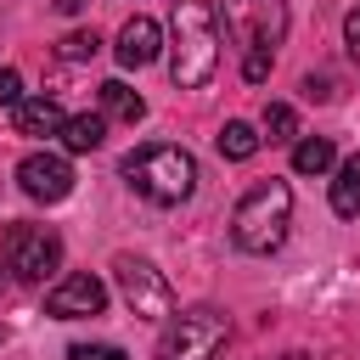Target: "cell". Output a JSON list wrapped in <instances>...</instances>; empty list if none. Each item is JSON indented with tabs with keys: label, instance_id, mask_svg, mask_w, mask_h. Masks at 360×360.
Returning a JSON list of instances; mask_svg holds the SVG:
<instances>
[{
	"label": "cell",
	"instance_id": "22",
	"mask_svg": "<svg viewBox=\"0 0 360 360\" xmlns=\"http://www.w3.org/2000/svg\"><path fill=\"white\" fill-rule=\"evenodd\" d=\"M343 45H349V56L360 62V6H354V11L343 17Z\"/></svg>",
	"mask_w": 360,
	"mask_h": 360
},
{
	"label": "cell",
	"instance_id": "12",
	"mask_svg": "<svg viewBox=\"0 0 360 360\" xmlns=\"http://www.w3.org/2000/svg\"><path fill=\"white\" fill-rule=\"evenodd\" d=\"M332 214L338 219H360V152H349L338 163V180H332Z\"/></svg>",
	"mask_w": 360,
	"mask_h": 360
},
{
	"label": "cell",
	"instance_id": "9",
	"mask_svg": "<svg viewBox=\"0 0 360 360\" xmlns=\"http://www.w3.org/2000/svg\"><path fill=\"white\" fill-rule=\"evenodd\" d=\"M17 186H22L34 202H62V197L73 191V169H68V158H56V152H28V158L17 163Z\"/></svg>",
	"mask_w": 360,
	"mask_h": 360
},
{
	"label": "cell",
	"instance_id": "21",
	"mask_svg": "<svg viewBox=\"0 0 360 360\" xmlns=\"http://www.w3.org/2000/svg\"><path fill=\"white\" fill-rule=\"evenodd\" d=\"M22 101V79H17V68H0V107H17Z\"/></svg>",
	"mask_w": 360,
	"mask_h": 360
},
{
	"label": "cell",
	"instance_id": "13",
	"mask_svg": "<svg viewBox=\"0 0 360 360\" xmlns=\"http://www.w3.org/2000/svg\"><path fill=\"white\" fill-rule=\"evenodd\" d=\"M107 141V112H73L62 124V146L68 152H96Z\"/></svg>",
	"mask_w": 360,
	"mask_h": 360
},
{
	"label": "cell",
	"instance_id": "19",
	"mask_svg": "<svg viewBox=\"0 0 360 360\" xmlns=\"http://www.w3.org/2000/svg\"><path fill=\"white\" fill-rule=\"evenodd\" d=\"M68 360H124V349L118 343H73Z\"/></svg>",
	"mask_w": 360,
	"mask_h": 360
},
{
	"label": "cell",
	"instance_id": "3",
	"mask_svg": "<svg viewBox=\"0 0 360 360\" xmlns=\"http://www.w3.org/2000/svg\"><path fill=\"white\" fill-rule=\"evenodd\" d=\"M287 225H292V186L287 180H259L231 208V242L242 253H276L287 242Z\"/></svg>",
	"mask_w": 360,
	"mask_h": 360
},
{
	"label": "cell",
	"instance_id": "7",
	"mask_svg": "<svg viewBox=\"0 0 360 360\" xmlns=\"http://www.w3.org/2000/svg\"><path fill=\"white\" fill-rule=\"evenodd\" d=\"M62 264V236L51 225H11L6 231V270L22 281H45Z\"/></svg>",
	"mask_w": 360,
	"mask_h": 360
},
{
	"label": "cell",
	"instance_id": "14",
	"mask_svg": "<svg viewBox=\"0 0 360 360\" xmlns=\"http://www.w3.org/2000/svg\"><path fill=\"white\" fill-rule=\"evenodd\" d=\"M101 112L118 118V124H141V118H146V101H141L124 79H107V84H101Z\"/></svg>",
	"mask_w": 360,
	"mask_h": 360
},
{
	"label": "cell",
	"instance_id": "8",
	"mask_svg": "<svg viewBox=\"0 0 360 360\" xmlns=\"http://www.w3.org/2000/svg\"><path fill=\"white\" fill-rule=\"evenodd\" d=\"M101 309H107V287L90 270H73L45 292V315L51 321H84V315H101Z\"/></svg>",
	"mask_w": 360,
	"mask_h": 360
},
{
	"label": "cell",
	"instance_id": "20",
	"mask_svg": "<svg viewBox=\"0 0 360 360\" xmlns=\"http://www.w3.org/2000/svg\"><path fill=\"white\" fill-rule=\"evenodd\" d=\"M242 79H248V84H264V79H270V51H248Z\"/></svg>",
	"mask_w": 360,
	"mask_h": 360
},
{
	"label": "cell",
	"instance_id": "23",
	"mask_svg": "<svg viewBox=\"0 0 360 360\" xmlns=\"http://www.w3.org/2000/svg\"><path fill=\"white\" fill-rule=\"evenodd\" d=\"M304 90H309L315 101H332V79H326V73H309V79H304Z\"/></svg>",
	"mask_w": 360,
	"mask_h": 360
},
{
	"label": "cell",
	"instance_id": "2",
	"mask_svg": "<svg viewBox=\"0 0 360 360\" xmlns=\"http://www.w3.org/2000/svg\"><path fill=\"white\" fill-rule=\"evenodd\" d=\"M118 174L129 180L135 197H146L158 208H174V202H186L197 191V158L186 146H174V141H152V146L129 152L118 163Z\"/></svg>",
	"mask_w": 360,
	"mask_h": 360
},
{
	"label": "cell",
	"instance_id": "16",
	"mask_svg": "<svg viewBox=\"0 0 360 360\" xmlns=\"http://www.w3.org/2000/svg\"><path fill=\"white\" fill-rule=\"evenodd\" d=\"M259 146H264V135H259L253 124H242V118H231V124L219 129V152H225V158H236V163H248Z\"/></svg>",
	"mask_w": 360,
	"mask_h": 360
},
{
	"label": "cell",
	"instance_id": "24",
	"mask_svg": "<svg viewBox=\"0 0 360 360\" xmlns=\"http://www.w3.org/2000/svg\"><path fill=\"white\" fill-rule=\"evenodd\" d=\"M84 6H90V0H56V11H62V17H73V11H84Z\"/></svg>",
	"mask_w": 360,
	"mask_h": 360
},
{
	"label": "cell",
	"instance_id": "4",
	"mask_svg": "<svg viewBox=\"0 0 360 360\" xmlns=\"http://www.w3.org/2000/svg\"><path fill=\"white\" fill-rule=\"evenodd\" d=\"M225 338H231V315L214 309V304H197V309L169 315V326L158 332L152 360H219Z\"/></svg>",
	"mask_w": 360,
	"mask_h": 360
},
{
	"label": "cell",
	"instance_id": "10",
	"mask_svg": "<svg viewBox=\"0 0 360 360\" xmlns=\"http://www.w3.org/2000/svg\"><path fill=\"white\" fill-rule=\"evenodd\" d=\"M158 51H163V28L152 17H129L118 28V62L124 68H146V62H158Z\"/></svg>",
	"mask_w": 360,
	"mask_h": 360
},
{
	"label": "cell",
	"instance_id": "17",
	"mask_svg": "<svg viewBox=\"0 0 360 360\" xmlns=\"http://www.w3.org/2000/svg\"><path fill=\"white\" fill-rule=\"evenodd\" d=\"M96 51H101V34L96 28H73V34L56 39V56L62 62H96Z\"/></svg>",
	"mask_w": 360,
	"mask_h": 360
},
{
	"label": "cell",
	"instance_id": "5",
	"mask_svg": "<svg viewBox=\"0 0 360 360\" xmlns=\"http://www.w3.org/2000/svg\"><path fill=\"white\" fill-rule=\"evenodd\" d=\"M112 276H118L124 304H129L141 321H163V315H174V287H169V276H163L152 259L118 253V259H112Z\"/></svg>",
	"mask_w": 360,
	"mask_h": 360
},
{
	"label": "cell",
	"instance_id": "6",
	"mask_svg": "<svg viewBox=\"0 0 360 360\" xmlns=\"http://www.w3.org/2000/svg\"><path fill=\"white\" fill-rule=\"evenodd\" d=\"M225 34L242 51H276L287 34V6L281 0H225Z\"/></svg>",
	"mask_w": 360,
	"mask_h": 360
},
{
	"label": "cell",
	"instance_id": "15",
	"mask_svg": "<svg viewBox=\"0 0 360 360\" xmlns=\"http://www.w3.org/2000/svg\"><path fill=\"white\" fill-rule=\"evenodd\" d=\"M332 163H338V146H332L326 135H304V141L292 146V169H298V174H326Z\"/></svg>",
	"mask_w": 360,
	"mask_h": 360
},
{
	"label": "cell",
	"instance_id": "26",
	"mask_svg": "<svg viewBox=\"0 0 360 360\" xmlns=\"http://www.w3.org/2000/svg\"><path fill=\"white\" fill-rule=\"evenodd\" d=\"M0 338H6V332H0Z\"/></svg>",
	"mask_w": 360,
	"mask_h": 360
},
{
	"label": "cell",
	"instance_id": "11",
	"mask_svg": "<svg viewBox=\"0 0 360 360\" xmlns=\"http://www.w3.org/2000/svg\"><path fill=\"white\" fill-rule=\"evenodd\" d=\"M11 124H17V135H62V107L51 101V96H22L17 107H11Z\"/></svg>",
	"mask_w": 360,
	"mask_h": 360
},
{
	"label": "cell",
	"instance_id": "1",
	"mask_svg": "<svg viewBox=\"0 0 360 360\" xmlns=\"http://www.w3.org/2000/svg\"><path fill=\"white\" fill-rule=\"evenodd\" d=\"M219 68V17L208 0H174V45H169V79L180 90H202Z\"/></svg>",
	"mask_w": 360,
	"mask_h": 360
},
{
	"label": "cell",
	"instance_id": "25",
	"mask_svg": "<svg viewBox=\"0 0 360 360\" xmlns=\"http://www.w3.org/2000/svg\"><path fill=\"white\" fill-rule=\"evenodd\" d=\"M0 287H6V276H0Z\"/></svg>",
	"mask_w": 360,
	"mask_h": 360
},
{
	"label": "cell",
	"instance_id": "18",
	"mask_svg": "<svg viewBox=\"0 0 360 360\" xmlns=\"http://www.w3.org/2000/svg\"><path fill=\"white\" fill-rule=\"evenodd\" d=\"M264 135H270V141H292V135H298V112H292L287 101H270V107H264Z\"/></svg>",
	"mask_w": 360,
	"mask_h": 360
}]
</instances>
